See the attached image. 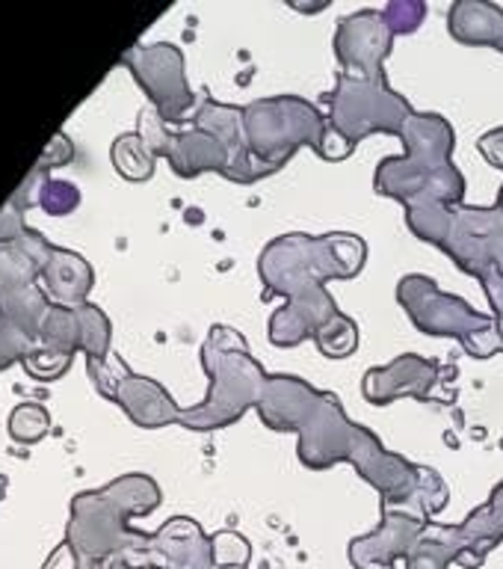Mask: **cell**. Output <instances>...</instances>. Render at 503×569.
Wrapping results in <instances>:
<instances>
[{"instance_id": "6da1fadb", "label": "cell", "mask_w": 503, "mask_h": 569, "mask_svg": "<svg viewBox=\"0 0 503 569\" xmlns=\"http://www.w3.org/2000/svg\"><path fill=\"white\" fill-rule=\"evenodd\" d=\"M255 409L270 430L300 436L296 453L305 469L350 462L380 492L382 505H418L430 516L447 507L451 489L442 475L389 451L368 427L353 425L332 391H318L293 373H270Z\"/></svg>"}, {"instance_id": "7a4b0ae2", "label": "cell", "mask_w": 503, "mask_h": 569, "mask_svg": "<svg viewBox=\"0 0 503 569\" xmlns=\"http://www.w3.org/2000/svg\"><path fill=\"white\" fill-rule=\"evenodd\" d=\"M368 243L350 231L329 234H282L258 256V276L264 300L284 297L282 309L266 323V338L275 347H300L335 318L338 302L326 291L329 279H353L362 273Z\"/></svg>"}, {"instance_id": "3957f363", "label": "cell", "mask_w": 503, "mask_h": 569, "mask_svg": "<svg viewBox=\"0 0 503 569\" xmlns=\"http://www.w3.org/2000/svg\"><path fill=\"white\" fill-rule=\"evenodd\" d=\"M400 140L406 146V154L380 160L373 190L398 199L406 208L462 204L465 178L453 167V146H456L453 124L439 113H412L403 124Z\"/></svg>"}, {"instance_id": "277c9868", "label": "cell", "mask_w": 503, "mask_h": 569, "mask_svg": "<svg viewBox=\"0 0 503 569\" xmlns=\"http://www.w3.org/2000/svg\"><path fill=\"white\" fill-rule=\"evenodd\" d=\"M202 365L211 377L208 398L195 409H187L178 421L190 430H222L247 416L264 391L270 373L249 353L247 338L231 327H211L202 347Z\"/></svg>"}, {"instance_id": "5b68a950", "label": "cell", "mask_w": 503, "mask_h": 569, "mask_svg": "<svg viewBox=\"0 0 503 569\" xmlns=\"http://www.w3.org/2000/svg\"><path fill=\"white\" fill-rule=\"evenodd\" d=\"M409 231L453 258L462 273L503 276V211L469 204H415L406 208Z\"/></svg>"}, {"instance_id": "8992f818", "label": "cell", "mask_w": 503, "mask_h": 569, "mask_svg": "<svg viewBox=\"0 0 503 569\" xmlns=\"http://www.w3.org/2000/svg\"><path fill=\"white\" fill-rule=\"evenodd\" d=\"M398 300L424 336L456 338L474 359H492L497 350L495 318L471 309L456 293L442 291L424 273H409L398 282Z\"/></svg>"}, {"instance_id": "52a82bcc", "label": "cell", "mask_w": 503, "mask_h": 569, "mask_svg": "<svg viewBox=\"0 0 503 569\" xmlns=\"http://www.w3.org/2000/svg\"><path fill=\"white\" fill-rule=\"evenodd\" d=\"M243 128H247L252 158L279 172L302 146L318 151L326 137L329 122L305 98L273 96L258 98L243 107Z\"/></svg>"}, {"instance_id": "ba28073f", "label": "cell", "mask_w": 503, "mask_h": 569, "mask_svg": "<svg viewBox=\"0 0 503 569\" xmlns=\"http://www.w3.org/2000/svg\"><path fill=\"white\" fill-rule=\"evenodd\" d=\"M329 128H335L350 146H359L371 133L400 137L415 110L406 98L389 87V80H364L335 74V89L326 96Z\"/></svg>"}, {"instance_id": "9c48e42d", "label": "cell", "mask_w": 503, "mask_h": 569, "mask_svg": "<svg viewBox=\"0 0 503 569\" xmlns=\"http://www.w3.org/2000/svg\"><path fill=\"white\" fill-rule=\"evenodd\" d=\"M332 44H335L341 74L382 80L385 78V60H389L391 44H394V33H391L382 9H362V12L341 18Z\"/></svg>"}, {"instance_id": "30bf717a", "label": "cell", "mask_w": 503, "mask_h": 569, "mask_svg": "<svg viewBox=\"0 0 503 569\" xmlns=\"http://www.w3.org/2000/svg\"><path fill=\"white\" fill-rule=\"evenodd\" d=\"M433 522L424 507L382 505V522L376 531L350 542V563L355 569H394V560L406 558L415 549L426 525Z\"/></svg>"}, {"instance_id": "8fae6325", "label": "cell", "mask_w": 503, "mask_h": 569, "mask_svg": "<svg viewBox=\"0 0 503 569\" xmlns=\"http://www.w3.org/2000/svg\"><path fill=\"white\" fill-rule=\"evenodd\" d=\"M444 377L456 380V368H444L435 359L406 353L398 356L394 362L376 365L364 373L362 395L373 407H389L400 398L430 400L435 398V389L442 386Z\"/></svg>"}, {"instance_id": "7c38bea8", "label": "cell", "mask_w": 503, "mask_h": 569, "mask_svg": "<svg viewBox=\"0 0 503 569\" xmlns=\"http://www.w3.org/2000/svg\"><path fill=\"white\" fill-rule=\"evenodd\" d=\"M137 78L149 89L154 104L169 122H181L184 113L195 104L193 89L187 87L184 57L175 44H154L140 53L137 62Z\"/></svg>"}, {"instance_id": "4fadbf2b", "label": "cell", "mask_w": 503, "mask_h": 569, "mask_svg": "<svg viewBox=\"0 0 503 569\" xmlns=\"http://www.w3.org/2000/svg\"><path fill=\"white\" fill-rule=\"evenodd\" d=\"M195 124L211 131L217 140H222V146L229 149L231 163L225 178L234 181V184H255L261 178L273 176V169H266L264 163H258L249 151L247 128H243V107L234 104H220L213 98H204L199 113H195Z\"/></svg>"}, {"instance_id": "5bb4252c", "label": "cell", "mask_w": 503, "mask_h": 569, "mask_svg": "<svg viewBox=\"0 0 503 569\" xmlns=\"http://www.w3.org/2000/svg\"><path fill=\"white\" fill-rule=\"evenodd\" d=\"M151 569H213V542L204 537L202 525L178 516L158 533H151L145 549Z\"/></svg>"}, {"instance_id": "9a60e30c", "label": "cell", "mask_w": 503, "mask_h": 569, "mask_svg": "<svg viewBox=\"0 0 503 569\" xmlns=\"http://www.w3.org/2000/svg\"><path fill=\"white\" fill-rule=\"evenodd\" d=\"M151 128L160 133V140L149 146L151 154H167L172 160V167H175L178 176L184 178H195L202 176V172H220L225 176L229 172L231 154L229 149L222 146V140H217L211 131H204L195 124L193 131L184 133H163V124L151 122Z\"/></svg>"}, {"instance_id": "2e32d148", "label": "cell", "mask_w": 503, "mask_h": 569, "mask_svg": "<svg viewBox=\"0 0 503 569\" xmlns=\"http://www.w3.org/2000/svg\"><path fill=\"white\" fill-rule=\"evenodd\" d=\"M462 555L460 567L477 569L486 563V558L503 542V483L492 489V496L483 507L471 510L465 522H460Z\"/></svg>"}, {"instance_id": "e0dca14e", "label": "cell", "mask_w": 503, "mask_h": 569, "mask_svg": "<svg viewBox=\"0 0 503 569\" xmlns=\"http://www.w3.org/2000/svg\"><path fill=\"white\" fill-rule=\"evenodd\" d=\"M447 30L462 44H489L501 51L503 9L489 0H460L447 16Z\"/></svg>"}, {"instance_id": "ac0fdd59", "label": "cell", "mask_w": 503, "mask_h": 569, "mask_svg": "<svg viewBox=\"0 0 503 569\" xmlns=\"http://www.w3.org/2000/svg\"><path fill=\"white\" fill-rule=\"evenodd\" d=\"M462 555L460 525L430 522L406 555V569H447Z\"/></svg>"}, {"instance_id": "d6986e66", "label": "cell", "mask_w": 503, "mask_h": 569, "mask_svg": "<svg viewBox=\"0 0 503 569\" xmlns=\"http://www.w3.org/2000/svg\"><path fill=\"white\" fill-rule=\"evenodd\" d=\"M314 345L329 359H346L359 350V327H355L353 318H346L344 311H338L335 318L314 336Z\"/></svg>"}, {"instance_id": "ffe728a7", "label": "cell", "mask_w": 503, "mask_h": 569, "mask_svg": "<svg viewBox=\"0 0 503 569\" xmlns=\"http://www.w3.org/2000/svg\"><path fill=\"white\" fill-rule=\"evenodd\" d=\"M213 542V563L217 567H249L252 560V546L243 533L220 531L211 537Z\"/></svg>"}, {"instance_id": "44dd1931", "label": "cell", "mask_w": 503, "mask_h": 569, "mask_svg": "<svg viewBox=\"0 0 503 569\" xmlns=\"http://www.w3.org/2000/svg\"><path fill=\"white\" fill-rule=\"evenodd\" d=\"M382 16L389 21L391 33L394 36H406L415 33L418 27L424 24L426 7L421 0H391L389 7L382 9Z\"/></svg>"}, {"instance_id": "7402d4cb", "label": "cell", "mask_w": 503, "mask_h": 569, "mask_svg": "<svg viewBox=\"0 0 503 569\" xmlns=\"http://www.w3.org/2000/svg\"><path fill=\"white\" fill-rule=\"evenodd\" d=\"M480 284L489 297V306H492V318H495V341L497 350L503 353V276L501 273H483L480 276Z\"/></svg>"}, {"instance_id": "603a6c76", "label": "cell", "mask_w": 503, "mask_h": 569, "mask_svg": "<svg viewBox=\"0 0 503 569\" xmlns=\"http://www.w3.org/2000/svg\"><path fill=\"white\" fill-rule=\"evenodd\" d=\"M353 149L355 146H350V142L335 131V128H326V137H323V142H320L318 154L323 160H344L353 154Z\"/></svg>"}, {"instance_id": "cb8c5ba5", "label": "cell", "mask_w": 503, "mask_h": 569, "mask_svg": "<svg viewBox=\"0 0 503 569\" xmlns=\"http://www.w3.org/2000/svg\"><path fill=\"white\" fill-rule=\"evenodd\" d=\"M480 151H483V158L492 163V167H497L503 172V128H495V131H489L480 137Z\"/></svg>"}, {"instance_id": "d4e9b609", "label": "cell", "mask_w": 503, "mask_h": 569, "mask_svg": "<svg viewBox=\"0 0 503 569\" xmlns=\"http://www.w3.org/2000/svg\"><path fill=\"white\" fill-rule=\"evenodd\" d=\"M497 208L503 211V187H501V193H497Z\"/></svg>"}, {"instance_id": "484cf974", "label": "cell", "mask_w": 503, "mask_h": 569, "mask_svg": "<svg viewBox=\"0 0 503 569\" xmlns=\"http://www.w3.org/2000/svg\"><path fill=\"white\" fill-rule=\"evenodd\" d=\"M213 569H247V567H213Z\"/></svg>"}, {"instance_id": "4316f807", "label": "cell", "mask_w": 503, "mask_h": 569, "mask_svg": "<svg viewBox=\"0 0 503 569\" xmlns=\"http://www.w3.org/2000/svg\"><path fill=\"white\" fill-rule=\"evenodd\" d=\"M501 53H503V44H501Z\"/></svg>"}]
</instances>
